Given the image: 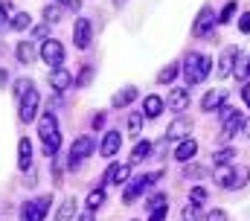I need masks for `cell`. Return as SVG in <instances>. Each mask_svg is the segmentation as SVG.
Wrapping results in <instances>:
<instances>
[{"label": "cell", "mask_w": 250, "mask_h": 221, "mask_svg": "<svg viewBox=\"0 0 250 221\" xmlns=\"http://www.w3.org/2000/svg\"><path fill=\"white\" fill-rule=\"evenodd\" d=\"M29 23H32V18H29L26 12H21V15H15V21H12V29H18V32H21V29H26Z\"/></svg>", "instance_id": "33"}, {"label": "cell", "mask_w": 250, "mask_h": 221, "mask_svg": "<svg viewBox=\"0 0 250 221\" xmlns=\"http://www.w3.org/2000/svg\"><path fill=\"white\" fill-rule=\"evenodd\" d=\"M44 18H47V23H59V21H62V6L47 3V6H44Z\"/></svg>", "instance_id": "29"}, {"label": "cell", "mask_w": 250, "mask_h": 221, "mask_svg": "<svg viewBox=\"0 0 250 221\" xmlns=\"http://www.w3.org/2000/svg\"><path fill=\"white\" fill-rule=\"evenodd\" d=\"M242 99L248 102V108H250V82H248V85H245V90H242Z\"/></svg>", "instance_id": "46"}, {"label": "cell", "mask_w": 250, "mask_h": 221, "mask_svg": "<svg viewBox=\"0 0 250 221\" xmlns=\"http://www.w3.org/2000/svg\"><path fill=\"white\" fill-rule=\"evenodd\" d=\"M236 58H239L236 50H227V53L221 55V61H218V76H221V79L233 76V64H236Z\"/></svg>", "instance_id": "17"}, {"label": "cell", "mask_w": 250, "mask_h": 221, "mask_svg": "<svg viewBox=\"0 0 250 221\" xmlns=\"http://www.w3.org/2000/svg\"><path fill=\"white\" fill-rule=\"evenodd\" d=\"M212 70V58L201 53H189L187 55V67H184V76H187V85H198L209 76Z\"/></svg>", "instance_id": "1"}, {"label": "cell", "mask_w": 250, "mask_h": 221, "mask_svg": "<svg viewBox=\"0 0 250 221\" xmlns=\"http://www.w3.org/2000/svg\"><path fill=\"white\" fill-rule=\"evenodd\" d=\"M102 204H105V192H102V189H93V192L87 195V210H90V213H96Z\"/></svg>", "instance_id": "28"}, {"label": "cell", "mask_w": 250, "mask_h": 221, "mask_svg": "<svg viewBox=\"0 0 250 221\" xmlns=\"http://www.w3.org/2000/svg\"><path fill=\"white\" fill-rule=\"evenodd\" d=\"M47 32H50V23H41V26H35V38H47Z\"/></svg>", "instance_id": "44"}, {"label": "cell", "mask_w": 250, "mask_h": 221, "mask_svg": "<svg viewBox=\"0 0 250 221\" xmlns=\"http://www.w3.org/2000/svg\"><path fill=\"white\" fill-rule=\"evenodd\" d=\"M140 128H143V113H131V116H128V131L137 134Z\"/></svg>", "instance_id": "35"}, {"label": "cell", "mask_w": 250, "mask_h": 221, "mask_svg": "<svg viewBox=\"0 0 250 221\" xmlns=\"http://www.w3.org/2000/svg\"><path fill=\"white\" fill-rule=\"evenodd\" d=\"M236 79H250V58H236Z\"/></svg>", "instance_id": "31"}, {"label": "cell", "mask_w": 250, "mask_h": 221, "mask_svg": "<svg viewBox=\"0 0 250 221\" xmlns=\"http://www.w3.org/2000/svg\"><path fill=\"white\" fill-rule=\"evenodd\" d=\"M137 96H140V93H137V88H125V90H120V93L114 96V105H117V108H125V105H131Z\"/></svg>", "instance_id": "25"}, {"label": "cell", "mask_w": 250, "mask_h": 221, "mask_svg": "<svg viewBox=\"0 0 250 221\" xmlns=\"http://www.w3.org/2000/svg\"><path fill=\"white\" fill-rule=\"evenodd\" d=\"M198 213H201V210H198V204H189L187 210H184V219L192 221V219H198Z\"/></svg>", "instance_id": "39"}, {"label": "cell", "mask_w": 250, "mask_h": 221, "mask_svg": "<svg viewBox=\"0 0 250 221\" xmlns=\"http://www.w3.org/2000/svg\"><path fill=\"white\" fill-rule=\"evenodd\" d=\"M38 134L47 140V137H53V134H59V122H56V113H44L41 116V122H38Z\"/></svg>", "instance_id": "16"}, {"label": "cell", "mask_w": 250, "mask_h": 221, "mask_svg": "<svg viewBox=\"0 0 250 221\" xmlns=\"http://www.w3.org/2000/svg\"><path fill=\"white\" fill-rule=\"evenodd\" d=\"M239 29H242V32H250V12H245V15L239 18Z\"/></svg>", "instance_id": "42"}, {"label": "cell", "mask_w": 250, "mask_h": 221, "mask_svg": "<svg viewBox=\"0 0 250 221\" xmlns=\"http://www.w3.org/2000/svg\"><path fill=\"white\" fill-rule=\"evenodd\" d=\"M15 53H18V61H21V64H32V61H35V55H38V53H35V44H29V41H21Z\"/></svg>", "instance_id": "22"}, {"label": "cell", "mask_w": 250, "mask_h": 221, "mask_svg": "<svg viewBox=\"0 0 250 221\" xmlns=\"http://www.w3.org/2000/svg\"><path fill=\"white\" fill-rule=\"evenodd\" d=\"M148 152H151V143H148V140H140V143L134 146V152H131V160H128V163L134 166V163H140V160H146V157H148Z\"/></svg>", "instance_id": "23"}, {"label": "cell", "mask_w": 250, "mask_h": 221, "mask_svg": "<svg viewBox=\"0 0 250 221\" xmlns=\"http://www.w3.org/2000/svg\"><path fill=\"white\" fill-rule=\"evenodd\" d=\"M189 198H192V204H198V207H201V204L207 201V189H204V186H192Z\"/></svg>", "instance_id": "34"}, {"label": "cell", "mask_w": 250, "mask_h": 221, "mask_svg": "<svg viewBox=\"0 0 250 221\" xmlns=\"http://www.w3.org/2000/svg\"><path fill=\"white\" fill-rule=\"evenodd\" d=\"M125 3H128V0H114V6H117V9H123Z\"/></svg>", "instance_id": "50"}, {"label": "cell", "mask_w": 250, "mask_h": 221, "mask_svg": "<svg viewBox=\"0 0 250 221\" xmlns=\"http://www.w3.org/2000/svg\"><path fill=\"white\" fill-rule=\"evenodd\" d=\"M102 125H105V113H102V110H99V113H96V116H93V128H102Z\"/></svg>", "instance_id": "45"}, {"label": "cell", "mask_w": 250, "mask_h": 221, "mask_svg": "<svg viewBox=\"0 0 250 221\" xmlns=\"http://www.w3.org/2000/svg\"><path fill=\"white\" fill-rule=\"evenodd\" d=\"M195 155H198V143H195L192 137H189V140H184V143H181V146L175 149V160H181V163L192 160Z\"/></svg>", "instance_id": "15"}, {"label": "cell", "mask_w": 250, "mask_h": 221, "mask_svg": "<svg viewBox=\"0 0 250 221\" xmlns=\"http://www.w3.org/2000/svg\"><path fill=\"white\" fill-rule=\"evenodd\" d=\"M128 175H131V163H114L108 172H105V183H114V186H120L128 180Z\"/></svg>", "instance_id": "10"}, {"label": "cell", "mask_w": 250, "mask_h": 221, "mask_svg": "<svg viewBox=\"0 0 250 221\" xmlns=\"http://www.w3.org/2000/svg\"><path fill=\"white\" fill-rule=\"evenodd\" d=\"M242 134H245V137H250V119H245V122H242Z\"/></svg>", "instance_id": "47"}, {"label": "cell", "mask_w": 250, "mask_h": 221, "mask_svg": "<svg viewBox=\"0 0 250 221\" xmlns=\"http://www.w3.org/2000/svg\"><path fill=\"white\" fill-rule=\"evenodd\" d=\"M248 180H250L248 166H233V177H230V186H227V189H242Z\"/></svg>", "instance_id": "20"}, {"label": "cell", "mask_w": 250, "mask_h": 221, "mask_svg": "<svg viewBox=\"0 0 250 221\" xmlns=\"http://www.w3.org/2000/svg\"><path fill=\"white\" fill-rule=\"evenodd\" d=\"M50 207H53V195H41L35 201H26L23 210H21V221H44Z\"/></svg>", "instance_id": "2"}, {"label": "cell", "mask_w": 250, "mask_h": 221, "mask_svg": "<svg viewBox=\"0 0 250 221\" xmlns=\"http://www.w3.org/2000/svg\"><path fill=\"white\" fill-rule=\"evenodd\" d=\"M50 85H53L56 90H67V88L73 85V76H70V70H67V67H56V70L50 73Z\"/></svg>", "instance_id": "14"}, {"label": "cell", "mask_w": 250, "mask_h": 221, "mask_svg": "<svg viewBox=\"0 0 250 221\" xmlns=\"http://www.w3.org/2000/svg\"><path fill=\"white\" fill-rule=\"evenodd\" d=\"M79 221H93V213L87 210V213H84V216H82V219H79Z\"/></svg>", "instance_id": "48"}, {"label": "cell", "mask_w": 250, "mask_h": 221, "mask_svg": "<svg viewBox=\"0 0 250 221\" xmlns=\"http://www.w3.org/2000/svg\"><path fill=\"white\" fill-rule=\"evenodd\" d=\"M224 99H227V90H209L201 99V108H204V113H215V110L224 105Z\"/></svg>", "instance_id": "11"}, {"label": "cell", "mask_w": 250, "mask_h": 221, "mask_svg": "<svg viewBox=\"0 0 250 221\" xmlns=\"http://www.w3.org/2000/svg\"><path fill=\"white\" fill-rule=\"evenodd\" d=\"M6 21H9V6H0V32H3L6 26H9Z\"/></svg>", "instance_id": "41"}, {"label": "cell", "mask_w": 250, "mask_h": 221, "mask_svg": "<svg viewBox=\"0 0 250 221\" xmlns=\"http://www.w3.org/2000/svg\"><path fill=\"white\" fill-rule=\"evenodd\" d=\"M93 152H96V140L93 137H79L73 143V149H70V169H76L84 157H90Z\"/></svg>", "instance_id": "4"}, {"label": "cell", "mask_w": 250, "mask_h": 221, "mask_svg": "<svg viewBox=\"0 0 250 221\" xmlns=\"http://www.w3.org/2000/svg\"><path fill=\"white\" fill-rule=\"evenodd\" d=\"M242 122H245V116H242V113L236 110V116L224 122V128H221V140H230V137H233L236 131H242Z\"/></svg>", "instance_id": "21"}, {"label": "cell", "mask_w": 250, "mask_h": 221, "mask_svg": "<svg viewBox=\"0 0 250 221\" xmlns=\"http://www.w3.org/2000/svg\"><path fill=\"white\" fill-rule=\"evenodd\" d=\"M18 166H21V169H29V166H32V143H29L26 137L18 143Z\"/></svg>", "instance_id": "18"}, {"label": "cell", "mask_w": 250, "mask_h": 221, "mask_svg": "<svg viewBox=\"0 0 250 221\" xmlns=\"http://www.w3.org/2000/svg\"><path fill=\"white\" fill-rule=\"evenodd\" d=\"M73 216H76V198H67L56 213V221H73Z\"/></svg>", "instance_id": "24"}, {"label": "cell", "mask_w": 250, "mask_h": 221, "mask_svg": "<svg viewBox=\"0 0 250 221\" xmlns=\"http://www.w3.org/2000/svg\"><path fill=\"white\" fill-rule=\"evenodd\" d=\"M120 146H123V134H120V131H108V134L102 137L99 152H102V157H114V155L120 152Z\"/></svg>", "instance_id": "9"}, {"label": "cell", "mask_w": 250, "mask_h": 221, "mask_svg": "<svg viewBox=\"0 0 250 221\" xmlns=\"http://www.w3.org/2000/svg\"><path fill=\"white\" fill-rule=\"evenodd\" d=\"M18 113H21V122H32L35 119V113H38V90L35 88L21 99V110Z\"/></svg>", "instance_id": "8"}, {"label": "cell", "mask_w": 250, "mask_h": 221, "mask_svg": "<svg viewBox=\"0 0 250 221\" xmlns=\"http://www.w3.org/2000/svg\"><path fill=\"white\" fill-rule=\"evenodd\" d=\"M175 76H178V64H169V67H163V70L157 73V82H163V85H166V82H172Z\"/></svg>", "instance_id": "32"}, {"label": "cell", "mask_w": 250, "mask_h": 221, "mask_svg": "<svg viewBox=\"0 0 250 221\" xmlns=\"http://www.w3.org/2000/svg\"><path fill=\"white\" fill-rule=\"evenodd\" d=\"M230 160H236V149H221L212 155V163L215 166H230Z\"/></svg>", "instance_id": "26"}, {"label": "cell", "mask_w": 250, "mask_h": 221, "mask_svg": "<svg viewBox=\"0 0 250 221\" xmlns=\"http://www.w3.org/2000/svg\"><path fill=\"white\" fill-rule=\"evenodd\" d=\"M218 116H221V122H227V119L236 116V110L230 108V105H221V108H218Z\"/></svg>", "instance_id": "38"}, {"label": "cell", "mask_w": 250, "mask_h": 221, "mask_svg": "<svg viewBox=\"0 0 250 221\" xmlns=\"http://www.w3.org/2000/svg\"><path fill=\"white\" fill-rule=\"evenodd\" d=\"M41 58L56 70V67H62L64 64V44L62 41H56V38H47L44 41V47H41Z\"/></svg>", "instance_id": "5"}, {"label": "cell", "mask_w": 250, "mask_h": 221, "mask_svg": "<svg viewBox=\"0 0 250 221\" xmlns=\"http://www.w3.org/2000/svg\"><path fill=\"white\" fill-rule=\"evenodd\" d=\"M160 207H166V195L163 192H157V195H151L148 198V210L154 213V210H160Z\"/></svg>", "instance_id": "36"}, {"label": "cell", "mask_w": 250, "mask_h": 221, "mask_svg": "<svg viewBox=\"0 0 250 221\" xmlns=\"http://www.w3.org/2000/svg\"><path fill=\"white\" fill-rule=\"evenodd\" d=\"M166 213H169V207H160V210H154V213H151V219H148V221H163V219H166Z\"/></svg>", "instance_id": "43"}, {"label": "cell", "mask_w": 250, "mask_h": 221, "mask_svg": "<svg viewBox=\"0 0 250 221\" xmlns=\"http://www.w3.org/2000/svg\"><path fill=\"white\" fill-rule=\"evenodd\" d=\"M207 221H227V213L224 210H212V213H207Z\"/></svg>", "instance_id": "40"}, {"label": "cell", "mask_w": 250, "mask_h": 221, "mask_svg": "<svg viewBox=\"0 0 250 221\" xmlns=\"http://www.w3.org/2000/svg\"><path fill=\"white\" fill-rule=\"evenodd\" d=\"M236 12H239V3H236V0H230V3L221 9V15H218V23H230V21L236 18Z\"/></svg>", "instance_id": "27"}, {"label": "cell", "mask_w": 250, "mask_h": 221, "mask_svg": "<svg viewBox=\"0 0 250 221\" xmlns=\"http://www.w3.org/2000/svg\"><path fill=\"white\" fill-rule=\"evenodd\" d=\"M160 177H163L160 172H151V175H140V177H134V180L128 183V189H125L123 201H125V204H131V201H134L137 195H143V192H146V189H148V186H151L154 180H160Z\"/></svg>", "instance_id": "3"}, {"label": "cell", "mask_w": 250, "mask_h": 221, "mask_svg": "<svg viewBox=\"0 0 250 221\" xmlns=\"http://www.w3.org/2000/svg\"><path fill=\"white\" fill-rule=\"evenodd\" d=\"M90 35H93V26H90V21H87V18H79V21H76V29H73V44H76L79 50H87V44H90Z\"/></svg>", "instance_id": "6"}, {"label": "cell", "mask_w": 250, "mask_h": 221, "mask_svg": "<svg viewBox=\"0 0 250 221\" xmlns=\"http://www.w3.org/2000/svg\"><path fill=\"white\" fill-rule=\"evenodd\" d=\"M169 108L175 110V113H181V110L189 108V90L187 88H175V90L169 93Z\"/></svg>", "instance_id": "12"}, {"label": "cell", "mask_w": 250, "mask_h": 221, "mask_svg": "<svg viewBox=\"0 0 250 221\" xmlns=\"http://www.w3.org/2000/svg\"><path fill=\"white\" fill-rule=\"evenodd\" d=\"M189 131H192V122H189L187 116H178L169 128H166V140H172V143H184V140H189Z\"/></svg>", "instance_id": "7"}, {"label": "cell", "mask_w": 250, "mask_h": 221, "mask_svg": "<svg viewBox=\"0 0 250 221\" xmlns=\"http://www.w3.org/2000/svg\"><path fill=\"white\" fill-rule=\"evenodd\" d=\"M163 108H166V105H163V99H160V96H146V99H143V113H146V116H151V119H154V116H160Z\"/></svg>", "instance_id": "19"}, {"label": "cell", "mask_w": 250, "mask_h": 221, "mask_svg": "<svg viewBox=\"0 0 250 221\" xmlns=\"http://www.w3.org/2000/svg\"><path fill=\"white\" fill-rule=\"evenodd\" d=\"M90 76H93V67H90V64H87V67H84V70H82V76H79V79H76V85H79V88H84V85H87V82H90Z\"/></svg>", "instance_id": "37"}, {"label": "cell", "mask_w": 250, "mask_h": 221, "mask_svg": "<svg viewBox=\"0 0 250 221\" xmlns=\"http://www.w3.org/2000/svg\"><path fill=\"white\" fill-rule=\"evenodd\" d=\"M6 79H9V73H6V70H0V85H3Z\"/></svg>", "instance_id": "49"}, {"label": "cell", "mask_w": 250, "mask_h": 221, "mask_svg": "<svg viewBox=\"0 0 250 221\" xmlns=\"http://www.w3.org/2000/svg\"><path fill=\"white\" fill-rule=\"evenodd\" d=\"M212 23H215V12L212 9H201V15H198V21H195V35H207L209 29H212Z\"/></svg>", "instance_id": "13"}, {"label": "cell", "mask_w": 250, "mask_h": 221, "mask_svg": "<svg viewBox=\"0 0 250 221\" xmlns=\"http://www.w3.org/2000/svg\"><path fill=\"white\" fill-rule=\"evenodd\" d=\"M59 146H62V137H59V134L47 137V140H44V155H47V157H53V155L59 152Z\"/></svg>", "instance_id": "30"}]
</instances>
